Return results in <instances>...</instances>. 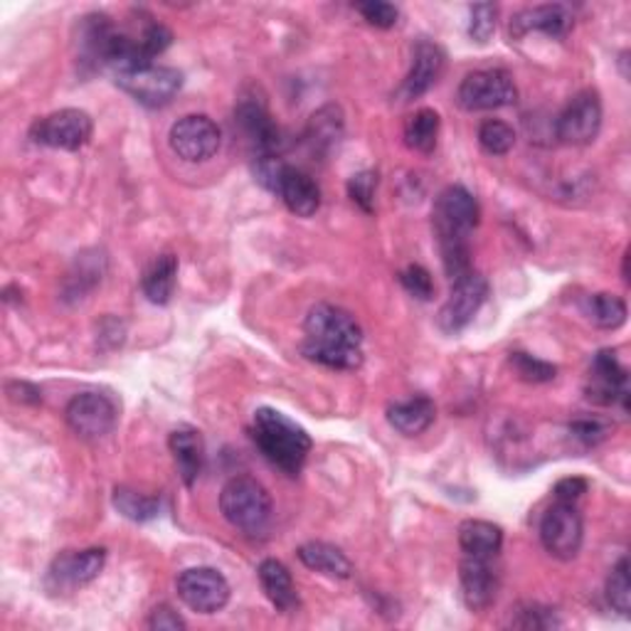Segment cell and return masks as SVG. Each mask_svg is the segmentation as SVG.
<instances>
[{
  "instance_id": "cell-43",
  "label": "cell",
  "mask_w": 631,
  "mask_h": 631,
  "mask_svg": "<svg viewBox=\"0 0 631 631\" xmlns=\"http://www.w3.org/2000/svg\"><path fill=\"white\" fill-rule=\"evenodd\" d=\"M8 395H10V400L30 402V405H37V402L43 400L40 398V390L35 385H30V382H10Z\"/></svg>"
},
{
  "instance_id": "cell-17",
  "label": "cell",
  "mask_w": 631,
  "mask_h": 631,
  "mask_svg": "<svg viewBox=\"0 0 631 631\" xmlns=\"http://www.w3.org/2000/svg\"><path fill=\"white\" fill-rule=\"evenodd\" d=\"M107 565V551L105 547H87V551H67L62 553L57 561L50 567L47 579L57 589H72V587H85L101 575Z\"/></svg>"
},
{
  "instance_id": "cell-34",
  "label": "cell",
  "mask_w": 631,
  "mask_h": 631,
  "mask_svg": "<svg viewBox=\"0 0 631 631\" xmlns=\"http://www.w3.org/2000/svg\"><path fill=\"white\" fill-rule=\"evenodd\" d=\"M511 368L525 382H551L557 376V368L553 363H545V360L527 353H511Z\"/></svg>"
},
{
  "instance_id": "cell-10",
  "label": "cell",
  "mask_w": 631,
  "mask_h": 631,
  "mask_svg": "<svg viewBox=\"0 0 631 631\" xmlns=\"http://www.w3.org/2000/svg\"><path fill=\"white\" fill-rule=\"evenodd\" d=\"M486 296H489V282L474 269L469 274L454 279L449 298L439 312V328L444 334L457 336L479 314V308L486 304Z\"/></svg>"
},
{
  "instance_id": "cell-36",
  "label": "cell",
  "mask_w": 631,
  "mask_h": 631,
  "mask_svg": "<svg viewBox=\"0 0 631 631\" xmlns=\"http://www.w3.org/2000/svg\"><path fill=\"white\" fill-rule=\"evenodd\" d=\"M356 10L363 15L370 25H376L380 30L395 28L400 10L392 3H382V0H368V3H356Z\"/></svg>"
},
{
  "instance_id": "cell-5",
  "label": "cell",
  "mask_w": 631,
  "mask_h": 631,
  "mask_svg": "<svg viewBox=\"0 0 631 631\" xmlns=\"http://www.w3.org/2000/svg\"><path fill=\"white\" fill-rule=\"evenodd\" d=\"M225 521L247 535H260L272 521V496L252 476H235L220 493Z\"/></svg>"
},
{
  "instance_id": "cell-20",
  "label": "cell",
  "mask_w": 631,
  "mask_h": 631,
  "mask_svg": "<svg viewBox=\"0 0 631 631\" xmlns=\"http://www.w3.org/2000/svg\"><path fill=\"white\" fill-rule=\"evenodd\" d=\"M570 28H573V15L565 6L525 8L511 20V35H515V37L537 30V33H545L547 37L561 40L570 33Z\"/></svg>"
},
{
  "instance_id": "cell-24",
  "label": "cell",
  "mask_w": 631,
  "mask_h": 631,
  "mask_svg": "<svg viewBox=\"0 0 631 631\" xmlns=\"http://www.w3.org/2000/svg\"><path fill=\"white\" fill-rule=\"evenodd\" d=\"M344 139V111L336 105L318 109L306 129V143L316 156H328Z\"/></svg>"
},
{
  "instance_id": "cell-1",
  "label": "cell",
  "mask_w": 631,
  "mask_h": 631,
  "mask_svg": "<svg viewBox=\"0 0 631 631\" xmlns=\"http://www.w3.org/2000/svg\"><path fill=\"white\" fill-rule=\"evenodd\" d=\"M304 356L334 370L363 366V328L348 312L330 304H316L306 316Z\"/></svg>"
},
{
  "instance_id": "cell-18",
  "label": "cell",
  "mask_w": 631,
  "mask_h": 631,
  "mask_svg": "<svg viewBox=\"0 0 631 631\" xmlns=\"http://www.w3.org/2000/svg\"><path fill=\"white\" fill-rule=\"evenodd\" d=\"M461 597L471 612H486L499 595V573L491 565L489 557H469L464 555L459 567Z\"/></svg>"
},
{
  "instance_id": "cell-12",
  "label": "cell",
  "mask_w": 631,
  "mask_h": 631,
  "mask_svg": "<svg viewBox=\"0 0 631 631\" xmlns=\"http://www.w3.org/2000/svg\"><path fill=\"white\" fill-rule=\"evenodd\" d=\"M583 515L575 509V503L557 501L545 511L541 521V541L545 551L557 561H573L583 547Z\"/></svg>"
},
{
  "instance_id": "cell-22",
  "label": "cell",
  "mask_w": 631,
  "mask_h": 631,
  "mask_svg": "<svg viewBox=\"0 0 631 631\" xmlns=\"http://www.w3.org/2000/svg\"><path fill=\"white\" fill-rule=\"evenodd\" d=\"M171 452L175 459V467H178V474L185 486H193L198 481V476L203 471L205 464V444L198 429L191 427H181L171 434Z\"/></svg>"
},
{
  "instance_id": "cell-41",
  "label": "cell",
  "mask_w": 631,
  "mask_h": 631,
  "mask_svg": "<svg viewBox=\"0 0 631 631\" xmlns=\"http://www.w3.org/2000/svg\"><path fill=\"white\" fill-rule=\"evenodd\" d=\"M149 627L156 631H178V629H185V622L181 619V614L173 612L168 605H161L151 612Z\"/></svg>"
},
{
  "instance_id": "cell-19",
  "label": "cell",
  "mask_w": 631,
  "mask_h": 631,
  "mask_svg": "<svg viewBox=\"0 0 631 631\" xmlns=\"http://www.w3.org/2000/svg\"><path fill=\"white\" fill-rule=\"evenodd\" d=\"M444 65H447L444 50L437 43H432V40H420L415 53H412V69L405 85H402V97L410 101L429 91L439 81Z\"/></svg>"
},
{
  "instance_id": "cell-33",
  "label": "cell",
  "mask_w": 631,
  "mask_h": 631,
  "mask_svg": "<svg viewBox=\"0 0 631 631\" xmlns=\"http://www.w3.org/2000/svg\"><path fill=\"white\" fill-rule=\"evenodd\" d=\"M496 18H499V8L493 3H476L469 10V37L474 43L486 45L496 33Z\"/></svg>"
},
{
  "instance_id": "cell-7",
  "label": "cell",
  "mask_w": 631,
  "mask_h": 631,
  "mask_svg": "<svg viewBox=\"0 0 631 631\" xmlns=\"http://www.w3.org/2000/svg\"><path fill=\"white\" fill-rule=\"evenodd\" d=\"M95 131V121L81 109H59L37 119L30 129V139L37 146L59 149V151H79L87 146Z\"/></svg>"
},
{
  "instance_id": "cell-23",
  "label": "cell",
  "mask_w": 631,
  "mask_h": 631,
  "mask_svg": "<svg viewBox=\"0 0 631 631\" xmlns=\"http://www.w3.org/2000/svg\"><path fill=\"white\" fill-rule=\"evenodd\" d=\"M434 417H437V407H434V402L424 395L395 402V405L388 410V422L400 434H405V437H417V434L427 432Z\"/></svg>"
},
{
  "instance_id": "cell-2",
  "label": "cell",
  "mask_w": 631,
  "mask_h": 631,
  "mask_svg": "<svg viewBox=\"0 0 631 631\" xmlns=\"http://www.w3.org/2000/svg\"><path fill=\"white\" fill-rule=\"evenodd\" d=\"M434 230H437L444 272L454 279L471 272L469 235L479 225V203L464 185H449L434 203Z\"/></svg>"
},
{
  "instance_id": "cell-15",
  "label": "cell",
  "mask_w": 631,
  "mask_h": 631,
  "mask_svg": "<svg viewBox=\"0 0 631 631\" xmlns=\"http://www.w3.org/2000/svg\"><path fill=\"white\" fill-rule=\"evenodd\" d=\"M235 123L240 127L242 137L250 141L257 159L279 156L282 149V131L266 111V105L257 97H244L235 109Z\"/></svg>"
},
{
  "instance_id": "cell-37",
  "label": "cell",
  "mask_w": 631,
  "mask_h": 631,
  "mask_svg": "<svg viewBox=\"0 0 631 631\" xmlns=\"http://www.w3.org/2000/svg\"><path fill=\"white\" fill-rule=\"evenodd\" d=\"M400 282H402V286H405V292L412 294L415 298H420V302H427V298L434 296L432 276H429L427 269L420 266V264L407 266L405 272L400 274Z\"/></svg>"
},
{
  "instance_id": "cell-39",
  "label": "cell",
  "mask_w": 631,
  "mask_h": 631,
  "mask_svg": "<svg viewBox=\"0 0 631 631\" xmlns=\"http://www.w3.org/2000/svg\"><path fill=\"white\" fill-rule=\"evenodd\" d=\"M570 432L577 442L585 444V447H597V444L607 437V424H602L599 420H575L570 424Z\"/></svg>"
},
{
  "instance_id": "cell-9",
  "label": "cell",
  "mask_w": 631,
  "mask_h": 631,
  "mask_svg": "<svg viewBox=\"0 0 631 631\" xmlns=\"http://www.w3.org/2000/svg\"><path fill=\"white\" fill-rule=\"evenodd\" d=\"M175 589L185 607L198 614H215L230 602V583L215 567H191L175 579Z\"/></svg>"
},
{
  "instance_id": "cell-8",
  "label": "cell",
  "mask_w": 631,
  "mask_h": 631,
  "mask_svg": "<svg viewBox=\"0 0 631 631\" xmlns=\"http://www.w3.org/2000/svg\"><path fill=\"white\" fill-rule=\"evenodd\" d=\"M168 143L173 153L188 163H203L220 151V127L205 113H188L171 127Z\"/></svg>"
},
{
  "instance_id": "cell-31",
  "label": "cell",
  "mask_w": 631,
  "mask_h": 631,
  "mask_svg": "<svg viewBox=\"0 0 631 631\" xmlns=\"http://www.w3.org/2000/svg\"><path fill=\"white\" fill-rule=\"evenodd\" d=\"M479 143L491 156H505L515 146V131L501 119H489L479 127Z\"/></svg>"
},
{
  "instance_id": "cell-30",
  "label": "cell",
  "mask_w": 631,
  "mask_h": 631,
  "mask_svg": "<svg viewBox=\"0 0 631 631\" xmlns=\"http://www.w3.org/2000/svg\"><path fill=\"white\" fill-rule=\"evenodd\" d=\"M113 505L121 515H127L129 521L137 523H146L153 521L161 511V501L153 499V496H143L131 489H117L113 491Z\"/></svg>"
},
{
  "instance_id": "cell-27",
  "label": "cell",
  "mask_w": 631,
  "mask_h": 631,
  "mask_svg": "<svg viewBox=\"0 0 631 631\" xmlns=\"http://www.w3.org/2000/svg\"><path fill=\"white\" fill-rule=\"evenodd\" d=\"M459 545L464 555L493 561L503 545V531L489 521H464L459 525Z\"/></svg>"
},
{
  "instance_id": "cell-6",
  "label": "cell",
  "mask_w": 631,
  "mask_h": 631,
  "mask_svg": "<svg viewBox=\"0 0 631 631\" xmlns=\"http://www.w3.org/2000/svg\"><path fill=\"white\" fill-rule=\"evenodd\" d=\"M519 89L505 69H476L461 79L457 101L467 111H491L515 105Z\"/></svg>"
},
{
  "instance_id": "cell-40",
  "label": "cell",
  "mask_w": 631,
  "mask_h": 631,
  "mask_svg": "<svg viewBox=\"0 0 631 631\" xmlns=\"http://www.w3.org/2000/svg\"><path fill=\"white\" fill-rule=\"evenodd\" d=\"M513 627L521 629H551L557 627L555 617L551 609H541V607H527L521 612L519 619H513Z\"/></svg>"
},
{
  "instance_id": "cell-38",
  "label": "cell",
  "mask_w": 631,
  "mask_h": 631,
  "mask_svg": "<svg viewBox=\"0 0 631 631\" xmlns=\"http://www.w3.org/2000/svg\"><path fill=\"white\" fill-rule=\"evenodd\" d=\"M139 43L143 45V50H146L151 57H156V55H161V53H165V50H168V45L173 43V33L165 25H161V23H149L146 28L141 30Z\"/></svg>"
},
{
  "instance_id": "cell-13",
  "label": "cell",
  "mask_w": 631,
  "mask_h": 631,
  "mask_svg": "<svg viewBox=\"0 0 631 631\" xmlns=\"http://www.w3.org/2000/svg\"><path fill=\"white\" fill-rule=\"evenodd\" d=\"M599 129H602V101L592 89L575 95L555 121L557 139L567 146H587L597 139Z\"/></svg>"
},
{
  "instance_id": "cell-3",
  "label": "cell",
  "mask_w": 631,
  "mask_h": 631,
  "mask_svg": "<svg viewBox=\"0 0 631 631\" xmlns=\"http://www.w3.org/2000/svg\"><path fill=\"white\" fill-rule=\"evenodd\" d=\"M252 439L264 457L289 476H296L304 469L308 452H312V437L302 424L272 407L254 412Z\"/></svg>"
},
{
  "instance_id": "cell-26",
  "label": "cell",
  "mask_w": 631,
  "mask_h": 631,
  "mask_svg": "<svg viewBox=\"0 0 631 631\" xmlns=\"http://www.w3.org/2000/svg\"><path fill=\"white\" fill-rule=\"evenodd\" d=\"M175 279H178V257L161 254L149 264L141 279V289L151 304H168L175 292Z\"/></svg>"
},
{
  "instance_id": "cell-42",
  "label": "cell",
  "mask_w": 631,
  "mask_h": 631,
  "mask_svg": "<svg viewBox=\"0 0 631 631\" xmlns=\"http://www.w3.org/2000/svg\"><path fill=\"white\" fill-rule=\"evenodd\" d=\"M587 481L579 479V476H567V479H561L555 483V499L563 501V503H575L579 496L587 493Z\"/></svg>"
},
{
  "instance_id": "cell-4",
  "label": "cell",
  "mask_w": 631,
  "mask_h": 631,
  "mask_svg": "<svg viewBox=\"0 0 631 631\" xmlns=\"http://www.w3.org/2000/svg\"><path fill=\"white\" fill-rule=\"evenodd\" d=\"M254 175L266 191L282 198V203L296 217H314L320 208V188L312 175L284 163L279 156L257 159Z\"/></svg>"
},
{
  "instance_id": "cell-14",
  "label": "cell",
  "mask_w": 631,
  "mask_h": 631,
  "mask_svg": "<svg viewBox=\"0 0 631 631\" xmlns=\"http://www.w3.org/2000/svg\"><path fill=\"white\" fill-rule=\"evenodd\" d=\"M117 85L123 91H129L139 105L159 109V107L168 105V101L178 95L183 87V75L173 67L151 65L143 69L127 72V75H119Z\"/></svg>"
},
{
  "instance_id": "cell-11",
  "label": "cell",
  "mask_w": 631,
  "mask_h": 631,
  "mask_svg": "<svg viewBox=\"0 0 631 631\" xmlns=\"http://www.w3.org/2000/svg\"><path fill=\"white\" fill-rule=\"evenodd\" d=\"M65 420L81 439H101L117 427L119 410L105 392H79L67 402Z\"/></svg>"
},
{
  "instance_id": "cell-29",
  "label": "cell",
  "mask_w": 631,
  "mask_h": 631,
  "mask_svg": "<svg viewBox=\"0 0 631 631\" xmlns=\"http://www.w3.org/2000/svg\"><path fill=\"white\" fill-rule=\"evenodd\" d=\"M585 314L597 328L614 330L627 320V304L614 294H595L585 302Z\"/></svg>"
},
{
  "instance_id": "cell-21",
  "label": "cell",
  "mask_w": 631,
  "mask_h": 631,
  "mask_svg": "<svg viewBox=\"0 0 631 631\" xmlns=\"http://www.w3.org/2000/svg\"><path fill=\"white\" fill-rule=\"evenodd\" d=\"M257 575H260V585L269 602H272L279 612L294 614L298 609V592H296L294 577L292 573H289V567L269 557V561L260 565Z\"/></svg>"
},
{
  "instance_id": "cell-32",
  "label": "cell",
  "mask_w": 631,
  "mask_h": 631,
  "mask_svg": "<svg viewBox=\"0 0 631 631\" xmlns=\"http://www.w3.org/2000/svg\"><path fill=\"white\" fill-rule=\"evenodd\" d=\"M607 599L619 614L629 617V612H631V577H629L627 557H622V561L617 563L612 575H609V579H607Z\"/></svg>"
},
{
  "instance_id": "cell-28",
  "label": "cell",
  "mask_w": 631,
  "mask_h": 631,
  "mask_svg": "<svg viewBox=\"0 0 631 631\" xmlns=\"http://www.w3.org/2000/svg\"><path fill=\"white\" fill-rule=\"evenodd\" d=\"M439 113L434 109H420L405 123V141L412 151L432 153L439 141Z\"/></svg>"
},
{
  "instance_id": "cell-16",
  "label": "cell",
  "mask_w": 631,
  "mask_h": 631,
  "mask_svg": "<svg viewBox=\"0 0 631 631\" xmlns=\"http://www.w3.org/2000/svg\"><path fill=\"white\" fill-rule=\"evenodd\" d=\"M587 398L597 405H614L622 402L624 412L629 410V376L619 366L614 350H599L592 363V376H589Z\"/></svg>"
},
{
  "instance_id": "cell-25",
  "label": "cell",
  "mask_w": 631,
  "mask_h": 631,
  "mask_svg": "<svg viewBox=\"0 0 631 631\" xmlns=\"http://www.w3.org/2000/svg\"><path fill=\"white\" fill-rule=\"evenodd\" d=\"M298 561H302L308 570H316L326 577H336V579H348L353 575V563L348 561L346 553L340 547L330 545V543H306L298 547Z\"/></svg>"
},
{
  "instance_id": "cell-35",
  "label": "cell",
  "mask_w": 631,
  "mask_h": 631,
  "mask_svg": "<svg viewBox=\"0 0 631 631\" xmlns=\"http://www.w3.org/2000/svg\"><path fill=\"white\" fill-rule=\"evenodd\" d=\"M376 191H378V173L376 171H363L353 175L348 181V195L350 200L360 205L366 213H372L376 208Z\"/></svg>"
}]
</instances>
